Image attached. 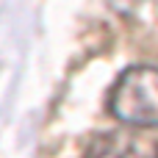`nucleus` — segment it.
Returning a JSON list of instances; mask_svg holds the SVG:
<instances>
[{"mask_svg":"<svg viewBox=\"0 0 158 158\" xmlns=\"http://www.w3.org/2000/svg\"><path fill=\"white\" fill-rule=\"evenodd\" d=\"M108 111L133 131L158 128V67L125 69L108 92Z\"/></svg>","mask_w":158,"mask_h":158,"instance_id":"nucleus-1","label":"nucleus"},{"mask_svg":"<svg viewBox=\"0 0 158 158\" xmlns=\"http://www.w3.org/2000/svg\"><path fill=\"white\" fill-rule=\"evenodd\" d=\"M83 158H158V139L133 128L94 133Z\"/></svg>","mask_w":158,"mask_h":158,"instance_id":"nucleus-2","label":"nucleus"},{"mask_svg":"<svg viewBox=\"0 0 158 158\" xmlns=\"http://www.w3.org/2000/svg\"><path fill=\"white\" fill-rule=\"evenodd\" d=\"M131 3H133V0H131Z\"/></svg>","mask_w":158,"mask_h":158,"instance_id":"nucleus-3","label":"nucleus"}]
</instances>
